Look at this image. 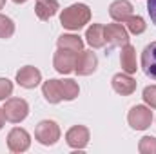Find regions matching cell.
Here are the masks:
<instances>
[{
  "label": "cell",
  "mask_w": 156,
  "mask_h": 154,
  "mask_svg": "<svg viewBox=\"0 0 156 154\" xmlns=\"http://www.w3.org/2000/svg\"><path fill=\"white\" fill-rule=\"evenodd\" d=\"M89 20H91V9L85 4H73L66 7L60 15V24L69 31L82 29Z\"/></svg>",
  "instance_id": "obj_1"
},
{
  "label": "cell",
  "mask_w": 156,
  "mask_h": 154,
  "mask_svg": "<svg viewBox=\"0 0 156 154\" xmlns=\"http://www.w3.org/2000/svg\"><path fill=\"white\" fill-rule=\"evenodd\" d=\"M2 109H4L5 120L11 123H20L29 114V105L24 98H9V100H5Z\"/></svg>",
  "instance_id": "obj_2"
},
{
  "label": "cell",
  "mask_w": 156,
  "mask_h": 154,
  "mask_svg": "<svg viewBox=\"0 0 156 154\" xmlns=\"http://www.w3.org/2000/svg\"><path fill=\"white\" fill-rule=\"evenodd\" d=\"M35 138L42 145H55L60 140V127L53 120H42L35 129Z\"/></svg>",
  "instance_id": "obj_3"
},
{
  "label": "cell",
  "mask_w": 156,
  "mask_h": 154,
  "mask_svg": "<svg viewBox=\"0 0 156 154\" xmlns=\"http://www.w3.org/2000/svg\"><path fill=\"white\" fill-rule=\"evenodd\" d=\"M127 121H129L131 129L145 131L153 121V111L149 107H145V105H134L127 114Z\"/></svg>",
  "instance_id": "obj_4"
},
{
  "label": "cell",
  "mask_w": 156,
  "mask_h": 154,
  "mask_svg": "<svg viewBox=\"0 0 156 154\" xmlns=\"http://www.w3.org/2000/svg\"><path fill=\"white\" fill-rule=\"evenodd\" d=\"M76 56H78V53H75V51L58 47V51L55 53V58H53V65H55V69L60 75H69V73L75 71Z\"/></svg>",
  "instance_id": "obj_5"
},
{
  "label": "cell",
  "mask_w": 156,
  "mask_h": 154,
  "mask_svg": "<svg viewBox=\"0 0 156 154\" xmlns=\"http://www.w3.org/2000/svg\"><path fill=\"white\" fill-rule=\"evenodd\" d=\"M29 145H31V138L26 129L15 127L7 134V147L11 152H26L29 149Z\"/></svg>",
  "instance_id": "obj_6"
},
{
  "label": "cell",
  "mask_w": 156,
  "mask_h": 154,
  "mask_svg": "<svg viewBox=\"0 0 156 154\" xmlns=\"http://www.w3.org/2000/svg\"><path fill=\"white\" fill-rule=\"evenodd\" d=\"M96 67H98L96 54L93 51H80L75 62V73H78L80 76H89L96 71Z\"/></svg>",
  "instance_id": "obj_7"
},
{
  "label": "cell",
  "mask_w": 156,
  "mask_h": 154,
  "mask_svg": "<svg viewBox=\"0 0 156 154\" xmlns=\"http://www.w3.org/2000/svg\"><path fill=\"white\" fill-rule=\"evenodd\" d=\"M104 37L109 45H125L129 44V31L122 24H107L104 26Z\"/></svg>",
  "instance_id": "obj_8"
},
{
  "label": "cell",
  "mask_w": 156,
  "mask_h": 154,
  "mask_svg": "<svg viewBox=\"0 0 156 154\" xmlns=\"http://www.w3.org/2000/svg\"><path fill=\"white\" fill-rule=\"evenodd\" d=\"M42 82V73L33 65H26L16 73V83L24 89H35Z\"/></svg>",
  "instance_id": "obj_9"
},
{
  "label": "cell",
  "mask_w": 156,
  "mask_h": 154,
  "mask_svg": "<svg viewBox=\"0 0 156 154\" xmlns=\"http://www.w3.org/2000/svg\"><path fill=\"white\" fill-rule=\"evenodd\" d=\"M66 142L69 147L73 149H85L89 143V129L83 125H75L67 131L66 134Z\"/></svg>",
  "instance_id": "obj_10"
},
{
  "label": "cell",
  "mask_w": 156,
  "mask_h": 154,
  "mask_svg": "<svg viewBox=\"0 0 156 154\" xmlns=\"http://www.w3.org/2000/svg\"><path fill=\"white\" fill-rule=\"evenodd\" d=\"M111 83H113V89L116 91L118 94H122V96H129V94H133L136 91V80L131 78L127 73L115 75L113 80H111Z\"/></svg>",
  "instance_id": "obj_11"
},
{
  "label": "cell",
  "mask_w": 156,
  "mask_h": 154,
  "mask_svg": "<svg viewBox=\"0 0 156 154\" xmlns=\"http://www.w3.org/2000/svg\"><path fill=\"white\" fill-rule=\"evenodd\" d=\"M142 69L149 78L156 80V42L145 45L142 53Z\"/></svg>",
  "instance_id": "obj_12"
},
{
  "label": "cell",
  "mask_w": 156,
  "mask_h": 154,
  "mask_svg": "<svg viewBox=\"0 0 156 154\" xmlns=\"http://www.w3.org/2000/svg\"><path fill=\"white\" fill-rule=\"evenodd\" d=\"M120 64H122V69L123 73L127 75H133L136 73L138 69V64H136V49L129 44H125L122 47V53H120Z\"/></svg>",
  "instance_id": "obj_13"
},
{
  "label": "cell",
  "mask_w": 156,
  "mask_h": 154,
  "mask_svg": "<svg viewBox=\"0 0 156 154\" xmlns=\"http://www.w3.org/2000/svg\"><path fill=\"white\" fill-rule=\"evenodd\" d=\"M109 15L115 22H125L133 15V5L129 0H115L109 5Z\"/></svg>",
  "instance_id": "obj_14"
},
{
  "label": "cell",
  "mask_w": 156,
  "mask_h": 154,
  "mask_svg": "<svg viewBox=\"0 0 156 154\" xmlns=\"http://www.w3.org/2000/svg\"><path fill=\"white\" fill-rule=\"evenodd\" d=\"M42 94L49 103H60L64 100L62 96V87H60V80H47L42 85Z\"/></svg>",
  "instance_id": "obj_15"
},
{
  "label": "cell",
  "mask_w": 156,
  "mask_h": 154,
  "mask_svg": "<svg viewBox=\"0 0 156 154\" xmlns=\"http://www.w3.org/2000/svg\"><path fill=\"white\" fill-rule=\"evenodd\" d=\"M85 40L93 49L104 47L105 45V37H104V26L102 24H93L87 31H85Z\"/></svg>",
  "instance_id": "obj_16"
},
{
  "label": "cell",
  "mask_w": 156,
  "mask_h": 154,
  "mask_svg": "<svg viewBox=\"0 0 156 154\" xmlns=\"http://www.w3.org/2000/svg\"><path fill=\"white\" fill-rule=\"evenodd\" d=\"M58 11V2L56 0H38L35 5V13L40 20H49L51 16H55Z\"/></svg>",
  "instance_id": "obj_17"
},
{
  "label": "cell",
  "mask_w": 156,
  "mask_h": 154,
  "mask_svg": "<svg viewBox=\"0 0 156 154\" xmlns=\"http://www.w3.org/2000/svg\"><path fill=\"white\" fill-rule=\"evenodd\" d=\"M58 47L80 53L82 47H83V40L80 38L78 35H62V37H58Z\"/></svg>",
  "instance_id": "obj_18"
},
{
  "label": "cell",
  "mask_w": 156,
  "mask_h": 154,
  "mask_svg": "<svg viewBox=\"0 0 156 154\" xmlns=\"http://www.w3.org/2000/svg\"><path fill=\"white\" fill-rule=\"evenodd\" d=\"M60 87H62V96H64V100H66V102L75 100V98L78 96V93H80L78 83L75 82V80H71V78L60 80Z\"/></svg>",
  "instance_id": "obj_19"
},
{
  "label": "cell",
  "mask_w": 156,
  "mask_h": 154,
  "mask_svg": "<svg viewBox=\"0 0 156 154\" xmlns=\"http://www.w3.org/2000/svg\"><path fill=\"white\" fill-rule=\"evenodd\" d=\"M123 24L127 26V31L133 33V35H142V33L145 31V27H147V26H145V20H144L142 16H138V15H136V16L131 15Z\"/></svg>",
  "instance_id": "obj_20"
},
{
  "label": "cell",
  "mask_w": 156,
  "mask_h": 154,
  "mask_svg": "<svg viewBox=\"0 0 156 154\" xmlns=\"http://www.w3.org/2000/svg\"><path fill=\"white\" fill-rule=\"evenodd\" d=\"M15 33V24L9 16L0 15V38H11Z\"/></svg>",
  "instance_id": "obj_21"
},
{
  "label": "cell",
  "mask_w": 156,
  "mask_h": 154,
  "mask_svg": "<svg viewBox=\"0 0 156 154\" xmlns=\"http://www.w3.org/2000/svg\"><path fill=\"white\" fill-rule=\"evenodd\" d=\"M138 151L142 154H156V138L154 136H144L138 143Z\"/></svg>",
  "instance_id": "obj_22"
},
{
  "label": "cell",
  "mask_w": 156,
  "mask_h": 154,
  "mask_svg": "<svg viewBox=\"0 0 156 154\" xmlns=\"http://www.w3.org/2000/svg\"><path fill=\"white\" fill-rule=\"evenodd\" d=\"M144 102L151 107V109H156V85H147L144 89V94H142Z\"/></svg>",
  "instance_id": "obj_23"
},
{
  "label": "cell",
  "mask_w": 156,
  "mask_h": 154,
  "mask_svg": "<svg viewBox=\"0 0 156 154\" xmlns=\"http://www.w3.org/2000/svg\"><path fill=\"white\" fill-rule=\"evenodd\" d=\"M11 93H13V83H11V80L0 78V100L5 102V100L11 96Z\"/></svg>",
  "instance_id": "obj_24"
},
{
  "label": "cell",
  "mask_w": 156,
  "mask_h": 154,
  "mask_svg": "<svg viewBox=\"0 0 156 154\" xmlns=\"http://www.w3.org/2000/svg\"><path fill=\"white\" fill-rule=\"evenodd\" d=\"M147 11H149V16L153 20V24L156 26V0H147Z\"/></svg>",
  "instance_id": "obj_25"
},
{
  "label": "cell",
  "mask_w": 156,
  "mask_h": 154,
  "mask_svg": "<svg viewBox=\"0 0 156 154\" xmlns=\"http://www.w3.org/2000/svg\"><path fill=\"white\" fill-rule=\"evenodd\" d=\"M4 123H5V116H4V109H0V129L4 127Z\"/></svg>",
  "instance_id": "obj_26"
},
{
  "label": "cell",
  "mask_w": 156,
  "mask_h": 154,
  "mask_svg": "<svg viewBox=\"0 0 156 154\" xmlns=\"http://www.w3.org/2000/svg\"><path fill=\"white\" fill-rule=\"evenodd\" d=\"M15 4H24V2H27V0H13Z\"/></svg>",
  "instance_id": "obj_27"
},
{
  "label": "cell",
  "mask_w": 156,
  "mask_h": 154,
  "mask_svg": "<svg viewBox=\"0 0 156 154\" xmlns=\"http://www.w3.org/2000/svg\"><path fill=\"white\" fill-rule=\"evenodd\" d=\"M4 4H5V0H0V9L4 7Z\"/></svg>",
  "instance_id": "obj_28"
}]
</instances>
